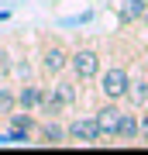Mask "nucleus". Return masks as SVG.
<instances>
[{"instance_id":"obj_1","label":"nucleus","mask_w":148,"mask_h":155,"mask_svg":"<svg viewBox=\"0 0 148 155\" xmlns=\"http://www.w3.org/2000/svg\"><path fill=\"white\" fill-rule=\"evenodd\" d=\"M69 69L76 83H90V79L100 76V52L97 48H76L69 52Z\"/></svg>"},{"instance_id":"obj_2","label":"nucleus","mask_w":148,"mask_h":155,"mask_svg":"<svg viewBox=\"0 0 148 155\" xmlns=\"http://www.w3.org/2000/svg\"><path fill=\"white\" fill-rule=\"evenodd\" d=\"M100 93L104 100H124V90H127V79H131V72L124 66H110L107 72H100Z\"/></svg>"},{"instance_id":"obj_3","label":"nucleus","mask_w":148,"mask_h":155,"mask_svg":"<svg viewBox=\"0 0 148 155\" xmlns=\"http://www.w3.org/2000/svg\"><path fill=\"white\" fill-rule=\"evenodd\" d=\"M41 69H45V76H62L69 69V48L62 41H48L41 52Z\"/></svg>"},{"instance_id":"obj_4","label":"nucleus","mask_w":148,"mask_h":155,"mask_svg":"<svg viewBox=\"0 0 148 155\" xmlns=\"http://www.w3.org/2000/svg\"><path fill=\"white\" fill-rule=\"evenodd\" d=\"M117 117H121V107H117V100H110V104H104L100 110L93 114V121H97V131H100V141H114V134H117Z\"/></svg>"},{"instance_id":"obj_5","label":"nucleus","mask_w":148,"mask_h":155,"mask_svg":"<svg viewBox=\"0 0 148 155\" xmlns=\"http://www.w3.org/2000/svg\"><path fill=\"white\" fill-rule=\"evenodd\" d=\"M66 134H69V141H79V145H97V141H100V131H97L93 114L76 117V121H72V124L66 127Z\"/></svg>"},{"instance_id":"obj_6","label":"nucleus","mask_w":148,"mask_h":155,"mask_svg":"<svg viewBox=\"0 0 148 155\" xmlns=\"http://www.w3.org/2000/svg\"><path fill=\"white\" fill-rule=\"evenodd\" d=\"M62 110H66V104L59 100L55 86H41V90H38V107H35V114H45V117H59Z\"/></svg>"},{"instance_id":"obj_7","label":"nucleus","mask_w":148,"mask_h":155,"mask_svg":"<svg viewBox=\"0 0 148 155\" xmlns=\"http://www.w3.org/2000/svg\"><path fill=\"white\" fill-rule=\"evenodd\" d=\"M148 7V0H117L114 11H117V24L121 28H131V24L141 17V11Z\"/></svg>"},{"instance_id":"obj_8","label":"nucleus","mask_w":148,"mask_h":155,"mask_svg":"<svg viewBox=\"0 0 148 155\" xmlns=\"http://www.w3.org/2000/svg\"><path fill=\"white\" fill-rule=\"evenodd\" d=\"M38 83H31V79H21V86L14 90V100H17V107L21 110H35L38 107Z\"/></svg>"},{"instance_id":"obj_9","label":"nucleus","mask_w":148,"mask_h":155,"mask_svg":"<svg viewBox=\"0 0 148 155\" xmlns=\"http://www.w3.org/2000/svg\"><path fill=\"white\" fill-rule=\"evenodd\" d=\"M38 131H41L45 145H66L69 141V134H66V127L59 124V117H45V124L38 127Z\"/></svg>"},{"instance_id":"obj_10","label":"nucleus","mask_w":148,"mask_h":155,"mask_svg":"<svg viewBox=\"0 0 148 155\" xmlns=\"http://www.w3.org/2000/svg\"><path fill=\"white\" fill-rule=\"evenodd\" d=\"M138 131H141L138 114H124V110H121V117H117V134H114V138H117V141H134Z\"/></svg>"},{"instance_id":"obj_11","label":"nucleus","mask_w":148,"mask_h":155,"mask_svg":"<svg viewBox=\"0 0 148 155\" xmlns=\"http://www.w3.org/2000/svg\"><path fill=\"white\" fill-rule=\"evenodd\" d=\"M124 100H131V107H148V79H127Z\"/></svg>"},{"instance_id":"obj_12","label":"nucleus","mask_w":148,"mask_h":155,"mask_svg":"<svg viewBox=\"0 0 148 155\" xmlns=\"http://www.w3.org/2000/svg\"><path fill=\"white\" fill-rule=\"evenodd\" d=\"M7 117H11V127H24V131H35V127H38L35 110H21V107H14Z\"/></svg>"},{"instance_id":"obj_13","label":"nucleus","mask_w":148,"mask_h":155,"mask_svg":"<svg viewBox=\"0 0 148 155\" xmlns=\"http://www.w3.org/2000/svg\"><path fill=\"white\" fill-rule=\"evenodd\" d=\"M55 93H59V100L66 107H76L79 104V93H76V79H59L55 83Z\"/></svg>"},{"instance_id":"obj_14","label":"nucleus","mask_w":148,"mask_h":155,"mask_svg":"<svg viewBox=\"0 0 148 155\" xmlns=\"http://www.w3.org/2000/svg\"><path fill=\"white\" fill-rule=\"evenodd\" d=\"M31 141V131H24V127H11L7 134H0V145H28Z\"/></svg>"},{"instance_id":"obj_15","label":"nucleus","mask_w":148,"mask_h":155,"mask_svg":"<svg viewBox=\"0 0 148 155\" xmlns=\"http://www.w3.org/2000/svg\"><path fill=\"white\" fill-rule=\"evenodd\" d=\"M17 107V100H14V90L11 86H0V117H7Z\"/></svg>"},{"instance_id":"obj_16","label":"nucleus","mask_w":148,"mask_h":155,"mask_svg":"<svg viewBox=\"0 0 148 155\" xmlns=\"http://www.w3.org/2000/svg\"><path fill=\"white\" fill-rule=\"evenodd\" d=\"M11 72H17V79H31V62L17 59V62H11Z\"/></svg>"},{"instance_id":"obj_17","label":"nucleus","mask_w":148,"mask_h":155,"mask_svg":"<svg viewBox=\"0 0 148 155\" xmlns=\"http://www.w3.org/2000/svg\"><path fill=\"white\" fill-rule=\"evenodd\" d=\"M11 72V55H7V48H0V79Z\"/></svg>"},{"instance_id":"obj_18","label":"nucleus","mask_w":148,"mask_h":155,"mask_svg":"<svg viewBox=\"0 0 148 155\" xmlns=\"http://www.w3.org/2000/svg\"><path fill=\"white\" fill-rule=\"evenodd\" d=\"M138 124H141V131H138V138H145V141H148V114H145V117H138Z\"/></svg>"},{"instance_id":"obj_19","label":"nucleus","mask_w":148,"mask_h":155,"mask_svg":"<svg viewBox=\"0 0 148 155\" xmlns=\"http://www.w3.org/2000/svg\"><path fill=\"white\" fill-rule=\"evenodd\" d=\"M7 17H11V11H0V24H4V21H7Z\"/></svg>"}]
</instances>
